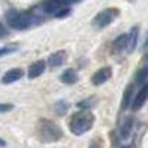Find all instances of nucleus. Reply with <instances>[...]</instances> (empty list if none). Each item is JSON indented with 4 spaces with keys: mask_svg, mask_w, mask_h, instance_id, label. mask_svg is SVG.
Wrapping results in <instances>:
<instances>
[{
    "mask_svg": "<svg viewBox=\"0 0 148 148\" xmlns=\"http://www.w3.org/2000/svg\"><path fill=\"white\" fill-rule=\"evenodd\" d=\"M123 148H130V147H123Z\"/></svg>",
    "mask_w": 148,
    "mask_h": 148,
    "instance_id": "obj_25",
    "label": "nucleus"
},
{
    "mask_svg": "<svg viewBox=\"0 0 148 148\" xmlns=\"http://www.w3.org/2000/svg\"><path fill=\"white\" fill-rule=\"evenodd\" d=\"M110 79H111V68L110 67H104V68H99L92 76V83L95 86H99V84L108 82Z\"/></svg>",
    "mask_w": 148,
    "mask_h": 148,
    "instance_id": "obj_5",
    "label": "nucleus"
},
{
    "mask_svg": "<svg viewBox=\"0 0 148 148\" xmlns=\"http://www.w3.org/2000/svg\"><path fill=\"white\" fill-rule=\"evenodd\" d=\"M147 98H148V84H144L141 90L136 93V96H135V99H133V104H132V108L133 110H139L145 101H147Z\"/></svg>",
    "mask_w": 148,
    "mask_h": 148,
    "instance_id": "obj_9",
    "label": "nucleus"
},
{
    "mask_svg": "<svg viewBox=\"0 0 148 148\" xmlns=\"http://www.w3.org/2000/svg\"><path fill=\"white\" fill-rule=\"evenodd\" d=\"M61 6H62L61 0H47L43 6V9L46 14H55V12H58L61 9Z\"/></svg>",
    "mask_w": 148,
    "mask_h": 148,
    "instance_id": "obj_13",
    "label": "nucleus"
},
{
    "mask_svg": "<svg viewBox=\"0 0 148 148\" xmlns=\"http://www.w3.org/2000/svg\"><path fill=\"white\" fill-rule=\"evenodd\" d=\"M71 2H76V0H61V3H71Z\"/></svg>",
    "mask_w": 148,
    "mask_h": 148,
    "instance_id": "obj_23",
    "label": "nucleus"
},
{
    "mask_svg": "<svg viewBox=\"0 0 148 148\" xmlns=\"http://www.w3.org/2000/svg\"><path fill=\"white\" fill-rule=\"evenodd\" d=\"M126 46H127V34H120L113 43V51L114 52H121V51L126 49Z\"/></svg>",
    "mask_w": 148,
    "mask_h": 148,
    "instance_id": "obj_12",
    "label": "nucleus"
},
{
    "mask_svg": "<svg viewBox=\"0 0 148 148\" xmlns=\"http://www.w3.org/2000/svg\"><path fill=\"white\" fill-rule=\"evenodd\" d=\"M148 77V67H144L139 73H138V76H136V82L138 83H144Z\"/></svg>",
    "mask_w": 148,
    "mask_h": 148,
    "instance_id": "obj_18",
    "label": "nucleus"
},
{
    "mask_svg": "<svg viewBox=\"0 0 148 148\" xmlns=\"http://www.w3.org/2000/svg\"><path fill=\"white\" fill-rule=\"evenodd\" d=\"M136 42H138V28L133 27L130 30V33L127 34V46H126V51L127 52H133L135 47H136Z\"/></svg>",
    "mask_w": 148,
    "mask_h": 148,
    "instance_id": "obj_11",
    "label": "nucleus"
},
{
    "mask_svg": "<svg viewBox=\"0 0 148 148\" xmlns=\"http://www.w3.org/2000/svg\"><path fill=\"white\" fill-rule=\"evenodd\" d=\"M37 130V136L43 142H56L62 138V130L56 125V123L46 120V119H40L39 123L36 126Z\"/></svg>",
    "mask_w": 148,
    "mask_h": 148,
    "instance_id": "obj_1",
    "label": "nucleus"
},
{
    "mask_svg": "<svg viewBox=\"0 0 148 148\" xmlns=\"http://www.w3.org/2000/svg\"><path fill=\"white\" fill-rule=\"evenodd\" d=\"M77 80H79V74L73 68H68L61 74V82L65 84H74V83H77Z\"/></svg>",
    "mask_w": 148,
    "mask_h": 148,
    "instance_id": "obj_10",
    "label": "nucleus"
},
{
    "mask_svg": "<svg viewBox=\"0 0 148 148\" xmlns=\"http://www.w3.org/2000/svg\"><path fill=\"white\" fill-rule=\"evenodd\" d=\"M93 123H95L93 114L90 113L89 110L83 108L82 111H79V113H76L71 117V120H70V130L74 135H83V133H86L88 130L92 129Z\"/></svg>",
    "mask_w": 148,
    "mask_h": 148,
    "instance_id": "obj_2",
    "label": "nucleus"
},
{
    "mask_svg": "<svg viewBox=\"0 0 148 148\" xmlns=\"http://www.w3.org/2000/svg\"><path fill=\"white\" fill-rule=\"evenodd\" d=\"M67 58H68V53L65 51H56L55 53H52L51 56L47 58V65L52 67V68L59 67V65H62L65 62Z\"/></svg>",
    "mask_w": 148,
    "mask_h": 148,
    "instance_id": "obj_6",
    "label": "nucleus"
},
{
    "mask_svg": "<svg viewBox=\"0 0 148 148\" xmlns=\"http://www.w3.org/2000/svg\"><path fill=\"white\" fill-rule=\"evenodd\" d=\"M70 12H71L70 8H61L58 12H55V16L56 18H65V16L70 15Z\"/></svg>",
    "mask_w": 148,
    "mask_h": 148,
    "instance_id": "obj_20",
    "label": "nucleus"
},
{
    "mask_svg": "<svg viewBox=\"0 0 148 148\" xmlns=\"http://www.w3.org/2000/svg\"><path fill=\"white\" fill-rule=\"evenodd\" d=\"M95 102H96V99H92V98H89V99H84V101L79 102V104H77V107H79V108H86V110H88V108H89V107H92Z\"/></svg>",
    "mask_w": 148,
    "mask_h": 148,
    "instance_id": "obj_19",
    "label": "nucleus"
},
{
    "mask_svg": "<svg viewBox=\"0 0 148 148\" xmlns=\"http://www.w3.org/2000/svg\"><path fill=\"white\" fill-rule=\"evenodd\" d=\"M132 95H133V84L127 86L126 90H125V96H123V101H121V110H126L130 102H132Z\"/></svg>",
    "mask_w": 148,
    "mask_h": 148,
    "instance_id": "obj_15",
    "label": "nucleus"
},
{
    "mask_svg": "<svg viewBox=\"0 0 148 148\" xmlns=\"http://www.w3.org/2000/svg\"><path fill=\"white\" fill-rule=\"evenodd\" d=\"M6 36V28L3 25H0V37H5Z\"/></svg>",
    "mask_w": 148,
    "mask_h": 148,
    "instance_id": "obj_22",
    "label": "nucleus"
},
{
    "mask_svg": "<svg viewBox=\"0 0 148 148\" xmlns=\"http://www.w3.org/2000/svg\"><path fill=\"white\" fill-rule=\"evenodd\" d=\"M0 147H6V142L3 139H0Z\"/></svg>",
    "mask_w": 148,
    "mask_h": 148,
    "instance_id": "obj_24",
    "label": "nucleus"
},
{
    "mask_svg": "<svg viewBox=\"0 0 148 148\" xmlns=\"http://www.w3.org/2000/svg\"><path fill=\"white\" fill-rule=\"evenodd\" d=\"M22 70L21 68H12L9 71H6L2 77V83L3 84H9V83H14V82H18L21 77H22Z\"/></svg>",
    "mask_w": 148,
    "mask_h": 148,
    "instance_id": "obj_8",
    "label": "nucleus"
},
{
    "mask_svg": "<svg viewBox=\"0 0 148 148\" xmlns=\"http://www.w3.org/2000/svg\"><path fill=\"white\" fill-rule=\"evenodd\" d=\"M119 15V9H114V8H110V9H105L102 12H99L92 21L93 27L96 28H104L107 25H110L111 22L116 19V16Z\"/></svg>",
    "mask_w": 148,
    "mask_h": 148,
    "instance_id": "obj_4",
    "label": "nucleus"
},
{
    "mask_svg": "<svg viewBox=\"0 0 148 148\" xmlns=\"http://www.w3.org/2000/svg\"><path fill=\"white\" fill-rule=\"evenodd\" d=\"M12 107H14V105H10V104H0V113H6V111H10Z\"/></svg>",
    "mask_w": 148,
    "mask_h": 148,
    "instance_id": "obj_21",
    "label": "nucleus"
},
{
    "mask_svg": "<svg viewBox=\"0 0 148 148\" xmlns=\"http://www.w3.org/2000/svg\"><path fill=\"white\" fill-rule=\"evenodd\" d=\"M18 47H19V43H10V45H8V46L0 47V56H6V55L14 53V52L18 51Z\"/></svg>",
    "mask_w": 148,
    "mask_h": 148,
    "instance_id": "obj_16",
    "label": "nucleus"
},
{
    "mask_svg": "<svg viewBox=\"0 0 148 148\" xmlns=\"http://www.w3.org/2000/svg\"><path fill=\"white\" fill-rule=\"evenodd\" d=\"M46 70V62L43 59L40 61H36V62H33L28 68V79H37V77H40L42 74L45 73Z\"/></svg>",
    "mask_w": 148,
    "mask_h": 148,
    "instance_id": "obj_7",
    "label": "nucleus"
},
{
    "mask_svg": "<svg viewBox=\"0 0 148 148\" xmlns=\"http://www.w3.org/2000/svg\"><path fill=\"white\" fill-rule=\"evenodd\" d=\"M8 24L14 30H25L34 24V15L31 12H15L8 14Z\"/></svg>",
    "mask_w": 148,
    "mask_h": 148,
    "instance_id": "obj_3",
    "label": "nucleus"
},
{
    "mask_svg": "<svg viewBox=\"0 0 148 148\" xmlns=\"http://www.w3.org/2000/svg\"><path fill=\"white\" fill-rule=\"evenodd\" d=\"M132 126H133V120H132V117H127L126 121L123 123L121 129H120V133H121V138H123V139H127V138L130 136Z\"/></svg>",
    "mask_w": 148,
    "mask_h": 148,
    "instance_id": "obj_14",
    "label": "nucleus"
},
{
    "mask_svg": "<svg viewBox=\"0 0 148 148\" xmlns=\"http://www.w3.org/2000/svg\"><path fill=\"white\" fill-rule=\"evenodd\" d=\"M68 108H70V104L67 101H64V99H61V101H58L55 104V111H56V114H59V116H64L68 111Z\"/></svg>",
    "mask_w": 148,
    "mask_h": 148,
    "instance_id": "obj_17",
    "label": "nucleus"
}]
</instances>
